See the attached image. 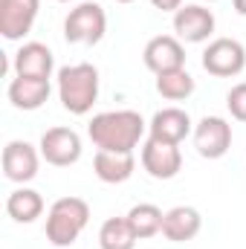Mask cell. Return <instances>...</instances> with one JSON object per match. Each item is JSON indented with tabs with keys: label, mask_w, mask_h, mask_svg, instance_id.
Instances as JSON below:
<instances>
[{
	"label": "cell",
	"mask_w": 246,
	"mask_h": 249,
	"mask_svg": "<svg viewBox=\"0 0 246 249\" xmlns=\"http://www.w3.org/2000/svg\"><path fill=\"white\" fill-rule=\"evenodd\" d=\"M148 122L136 110H107L96 113L87 124V136L99 151H122L130 154L145 136Z\"/></svg>",
	"instance_id": "1"
},
{
	"label": "cell",
	"mask_w": 246,
	"mask_h": 249,
	"mask_svg": "<svg viewBox=\"0 0 246 249\" xmlns=\"http://www.w3.org/2000/svg\"><path fill=\"white\" fill-rule=\"evenodd\" d=\"M58 99L72 116H87L99 99V70L93 64H70L58 70Z\"/></svg>",
	"instance_id": "2"
},
{
	"label": "cell",
	"mask_w": 246,
	"mask_h": 249,
	"mask_svg": "<svg viewBox=\"0 0 246 249\" xmlns=\"http://www.w3.org/2000/svg\"><path fill=\"white\" fill-rule=\"evenodd\" d=\"M90 223V203L81 197H58L47 212V241L53 247H72Z\"/></svg>",
	"instance_id": "3"
},
{
	"label": "cell",
	"mask_w": 246,
	"mask_h": 249,
	"mask_svg": "<svg viewBox=\"0 0 246 249\" xmlns=\"http://www.w3.org/2000/svg\"><path fill=\"white\" fill-rule=\"evenodd\" d=\"M107 32V15L99 3H78L75 9H70L67 20H64V38L70 44H87L96 47Z\"/></svg>",
	"instance_id": "4"
},
{
	"label": "cell",
	"mask_w": 246,
	"mask_h": 249,
	"mask_svg": "<svg viewBox=\"0 0 246 249\" xmlns=\"http://www.w3.org/2000/svg\"><path fill=\"white\" fill-rule=\"evenodd\" d=\"M246 67V47L235 38H214L203 50V70L214 78L241 75Z\"/></svg>",
	"instance_id": "5"
},
{
	"label": "cell",
	"mask_w": 246,
	"mask_h": 249,
	"mask_svg": "<svg viewBox=\"0 0 246 249\" xmlns=\"http://www.w3.org/2000/svg\"><path fill=\"white\" fill-rule=\"evenodd\" d=\"M194 148L203 160H220L232 148V124L223 116H206L194 124Z\"/></svg>",
	"instance_id": "6"
},
{
	"label": "cell",
	"mask_w": 246,
	"mask_h": 249,
	"mask_svg": "<svg viewBox=\"0 0 246 249\" xmlns=\"http://www.w3.org/2000/svg\"><path fill=\"white\" fill-rule=\"evenodd\" d=\"M38 165H41V148L29 145L26 139H12L3 148V174L9 183H29L38 177Z\"/></svg>",
	"instance_id": "7"
},
{
	"label": "cell",
	"mask_w": 246,
	"mask_h": 249,
	"mask_svg": "<svg viewBox=\"0 0 246 249\" xmlns=\"http://www.w3.org/2000/svg\"><path fill=\"white\" fill-rule=\"evenodd\" d=\"M217 20L214 12L206 9L203 3H185L183 9L174 12V32L183 44H203L211 38Z\"/></svg>",
	"instance_id": "8"
},
{
	"label": "cell",
	"mask_w": 246,
	"mask_h": 249,
	"mask_svg": "<svg viewBox=\"0 0 246 249\" xmlns=\"http://www.w3.org/2000/svg\"><path fill=\"white\" fill-rule=\"evenodd\" d=\"M38 148H41V157L55 168L75 165L81 160V136L72 127H50V130H44Z\"/></svg>",
	"instance_id": "9"
},
{
	"label": "cell",
	"mask_w": 246,
	"mask_h": 249,
	"mask_svg": "<svg viewBox=\"0 0 246 249\" xmlns=\"http://www.w3.org/2000/svg\"><path fill=\"white\" fill-rule=\"evenodd\" d=\"M142 168L154 180H174L183 171V151H180V145L159 142V139L148 136V142L142 145Z\"/></svg>",
	"instance_id": "10"
},
{
	"label": "cell",
	"mask_w": 246,
	"mask_h": 249,
	"mask_svg": "<svg viewBox=\"0 0 246 249\" xmlns=\"http://www.w3.org/2000/svg\"><path fill=\"white\" fill-rule=\"evenodd\" d=\"M142 61L154 75H162V72H171V70H183L185 47L177 35H157V38H151L145 44Z\"/></svg>",
	"instance_id": "11"
},
{
	"label": "cell",
	"mask_w": 246,
	"mask_h": 249,
	"mask_svg": "<svg viewBox=\"0 0 246 249\" xmlns=\"http://www.w3.org/2000/svg\"><path fill=\"white\" fill-rule=\"evenodd\" d=\"M41 0H0V35L6 41H20L32 32Z\"/></svg>",
	"instance_id": "12"
},
{
	"label": "cell",
	"mask_w": 246,
	"mask_h": 249,
	"mask_svg": "<svg viewBox=\"0 0 246 249\" xmlns=\"http://www.w3.org/2000/svg\"><path fill=\"white\" fill-rule=\"evenodd\" d=\"M188 133H194V124H191V116L185 113L183 107H162L148 122V136L159 139V142L180 145Z\"/></svg>",
	"instance_id": "13"
},
{
	"label": "cell",
	"mask_w": 246,
	"mask_h": 249,
	"mask_svg": "<svg viewBox=\"0 0 246 249\" xmlns=\"http://www.w3.org/2000/svg\"><path fill=\"white\" fill-rule=\"evenodd\" d=\"M15 75H26V78H50L55 70V58L53 50L41 41H29L15 53Z\"/></svg>",
	"instance_id": "14"
},
{
	"label": "cell",
	"mask_w": 246,
	"mask_h": 249,
	"mask_svg": "<svg viewBox=\"0 0 246 249\" xmlns=\"http://www.w3.org/2000/svg\"><path fill=\"white\" fill-rule=\"evenodd\" d=\"M9 102L12 107L18 110H38L47 105L50 93H53V84L50 78H26V75H15L9 81Z\"/></svg>",
	"instance_id": "15"
},
{
	"label": "cell",
	"mask_w": 246,
	"mask_h": 249,
	"mask_svg": "<svg viewBox=\"0 0 246 249\" xmlns=\"http://www.w3.org/2000/svg\"><path fill=\"white\" fill-rule=\"evenodd\" d=\"M203 229V217L194 206H174L165 212L162 217V235L171 244H188L200 235Z\"/></svg>",
	"instance_id": "16"
},
{
	"label": "cell",
	"mask_w": 246,
	"mask_h": 249,
	"mask_svg": "<svg viewBox=\"0 0 246 249\" xmlns=\"http://www.w3.org/2000/svg\"><path fill=\"white\" fill-rule=\"evenodd\" d=\"M133 168H136V160H133V151L122 154V151H96L93 157V171L102 183H110V186H119L127 183L133 177Z\"/></svg>",
	"instance_id": "17"
},
{
	"label": "cell",
	"mask_w": 246,
	"mask_h": 249,
	"mask_svg": "<svg viewBox=\"0 0 246 249\" xmlns=\"http://www.w3.org/2000/svg\"><path fill=\"white\" fill-rule=\"evenodd\" d=\"M6 214L15 223H35L44 214V197L35 188H26V186L15 188L6 197Z\"/></svg>",
	"instance_id": "18"
},
{
	"label": "cell",
	"mask_w": 246,
	"mask_h": 249,
	"mask_svg": "<svg viewBox=\"0 0 246 249\" xmlns=\"http://www.w3.org/2000/svg\"><path fill=\"white\" fill-rule=\"evenodd\" d=\"M124 217H127L133 235H136L139 241H145V238H154V235L162 232V217H165V212H162L159 206H154V203H136Z\"/></svg>",
	"instance_id": "19"
},
{
	"label": "cell",
	"mask_w": 246,
	"mask_h": 249,
	"mask_svg": "<svg viewBox=\"0 0 246 249\" xmlns=\"http://www.w3.org/2000/svg\"><path fill=\"white\" fill-rule=\"evenodd\" d=\"M136 235L127 223V217H107L99 229V247L102 249H133L136 247Z\"/></svg>",
	"instance_id": "20"
},
{
	"label": "cell",
	"mask_w": 246,
	"mask_h": 249,
	"mask_svg": "<svg viewBox=\"0 0 246 249\" xmlns=\"http://www.w3.org/2000/svg\"><path fill=\"white\" fill-rule=\"evenodd\" d=\"M157 93L168 102H183L194 93V78L188 70H171V72H162L157 75Z\"/></svg>",
	"instance_id": "21"
},
{
	"label": "cell",
	"mask_w": 246,
	"mask_h": 249,
	"mask_svg": "<svg viewBox=\"0 0 246 249\" xmlns=\"http://www.w3.org/2000/svg\"><path fill=\"white\" fill-rule=\"evenodd\" d=\"M226 107H229L232 119H238V122H246V81L235 84V87L226 93Z\"/></svg>",
	"instance_id": "22"
},
{
	"label": "cell",
	"mask_w": 246,
	"mask_h": 249,
	"mask_svg": "<svg viewBox=\"0 0 246 249\" xmlns=\"http://www.w3.org/2000/svg\"><path fill=\"white\" fill-rule=\"evenodd\" d=\"M151 6L159 12H177V9H183V0H151Z\"/></svg>",
	"instance_id": "23"
},
{
	"label": "cell",
	"mask_w": 246,
	"mask_h": 249,
	"mask_svg": "<svg viewBox=\"0 0 246 249\" xmlns=\"http://www.w3.org/2000/svg\"><path fill=\"white\" fill-rule=\"evenodd\" d=\"M232 6H235V12H238V15H244V18H246V0H232Z\"/></svg>",
	"instance_id": "24"
},
{
	"label": "cell",
	"mask_w": 246,
	"mask_h": 249,
	"mask_svg": "<svg viewBox=\"0 0 246 249\" xmlns=\"http://www.w3.org/2000/svg\"><path fill=\"white\" fill-rule=\"evenodd\" d=\"M116 3H133V0H116Z\"/></svg>",
	"instance_id": "25"
},
{
	"label": "cell",
	"mask_w": 246,
	"mask_h": 249,
	"mask_svg": "<svg viewBox=\"0 0 246 249\" xmlns=\"http://www.w3.org/2000/svg\"><path fill=\"white\" fill-rule=\"evenodd\" d=\"M58 3H72V0H58Z\"/></svg>",
	"instance_id": "26"
},
{
	"label": "cell",
	"mask_w": 246,
	"mask_h": 249,
	"mask_svg": "<svg viewBox=\"0 0 246 249\" xmlns=\"http://www.w3.org/2000/svg\"><path fill=\"white\" fill-rule=\"evenodd\" d=\"M203 3H214V0H203Z\"/></svg>",
	"instance_id": "27"
}]
</instances>
